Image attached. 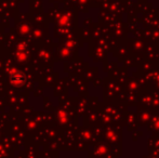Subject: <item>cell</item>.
<instances>
[{"mask_svg":"<svg viewBox=\"0 0 159 158\" xmlns=\"http://www.w3.org/2000/svg\"><path fill=\"white\" fill-rule=\"evenodd\" d=\"M24 81H25V76L21 72H15L11 75V82L14 86H21L24 84Z\"/></svg>","mask_w":159,"mask_h":158,"instance_id":"cell-1","label":"cell"}]
</instances>
